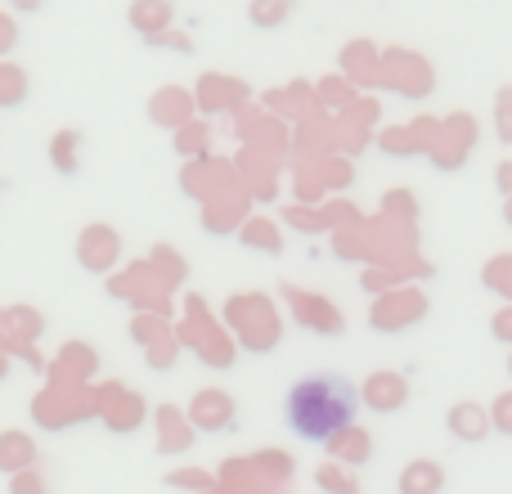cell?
Segmentation results:
<instances>
[{"label":"cell","instance_id":"cell-12","mask_svg":"<svg viewBox=\"0 0 512 494\" xmlns=\"http://www.w3.org/2000/svg\"><path fill=\"white\" fill-rule=\"evenodd\" d=\"M18 18H9V14H0V59H5V54H14L18 50Z\"/></svg>","mask_w":512,"mask_h":494},{"label":"cell","instance_id":"cell-5","mask_svg":"<svg viewBox=\"0 0 512 494\" xmlns=\"http://www.w3.org/2000/svg\"><path fill=\"white\" fill-rule=\"evenodd\" d=\"M297 14V0H248V23L256 32H274Z\"/></svg>","mask_w":512,"mask_h":494},{"label":"cell","instance_id":"cell-15","mask_svg":"<svg viewBox=\"0 0 512 494\" xmlns=\"http://www.w3.org/2000/svg\"><path fill=\"white\" fill-rule=\"evenodd\" d=\"M499 189H512V167H499Z\"/></svg>","mask_w":512,"mask_h":494},{"label":"cell","instance_id":"cell-7","mask_svg":"<svg viewBox=\"0 0 512 494\" xmlns=\"http://www.w3.org/2000/svg\"><path fill=\"white\" fill-rule=\"evenodd\" d=\"M27 99V72L14 59H0V108H18Z\"/></svg>","mask_w":512,"mask_h":494},{"label":"cell","instance_id":"cell-10","mask_svg":"<svg viewBox=\"0 0 512 494\" xmlns=\"http://www.w3.org/2000/svg\"><path fill=\"white\" fill-rule=\"evenodd\" d=\"M153 50H176V54H194V41H189L185 32H176V27H167V32H158L153 36Z\"/></svg>","mask_w":512,"mask_h":494},{"label":"cell","instance_id":"cell-3","mask_svg":"<svg viewBox=\"0 0 512 494\" xmlns=\"http://www.w3.org/2000/svg\"><path fill=\"white\" fill-rule=\"evenodd\" d=\"M126 18H131V27L144 36V41H153L158 32H167V27H171L176 5H171V0H131Z\"/></svg>","mask_w":512,"mask_h":494},{"label":"cell","instance_id":"cell-1","mask_svg":"<svg viewBox=\"0 0 512 494\" xmlns=\"http://www.w3.org/2000/svg\"><path fill=\"white\" fill-rule=\"evenodd\" d=\"M355 409H360V396L342 373H310L283 396V423L301 441L324 445L346 436V427L355 423Z\"/></svg>","mask_w":512,"mask_h":494},{"label":"cell","instance_id":"cell-8","mask_svg":"<svg viewBox=\"0 0 512 494\" xmlns=\"http://www.w3.org/2000/svg\"><path fill=\"white\" fill-rule=\"evenodd\" d=\"M77 153H81V135H77V131H59V135H54V144H50L54 171L72 176V171H77Z\"/></svg>","mask_w":512,"mask_h":494},{"label":"cell","instance_id":"cell-2","mask_svg":"<svg viewBox=\"0 0 512 494\" xmlns=\"http://www.w3.org/2000/svg\"><path fill=\"white\" fill-rule=\"evenodd\" d=\"M382 77L391 86H400V95L423 99L427 86H432V63L414 50H391V54H382Z\"/></svg>","mask_w":512,"mask_h":494},{"label":"cell","instance_id":"cell-16","mask_svg":"<svg viewBox=\"0 0 512 494\" xmlns=\"http://www.w3.org/2000/svg\"><path fill=\"white\" fill-rule=\"evenodd\" d=\"M508 221H512V203H508Z\"/></svg>","mask_w":512,"mask_h":494},{"label":"cell","instance_id":"cell-14","mask_svg":"<svg viewBox=\"0 0 512 494\" xmlns=\"http://www.w3.org/2000/svg\"><path fill=\"white\" fill-rule=\"evenodd\" d=\"M9 9H14V14H36V9L45 5V0H5Z\"/></svg>","mask_w":512,"mask_h":494},{"label":"cell","instance_id":"cell-11","mask_svg":"<svg viewBox=\"0 0 512 494\" xmlns=\"http://www.w3.org/2000/svg\"><path fill=\"white\" fill-rule=\"evenodd\" d=\"M319 95H324V104H346V99H351V81L346 77H324L319 81Z\"/></svg>","mask_w":512,"mask_h":494},{"label":"cell","instance_id":"cell-6","mask_svg":"<svg viewBox=\"0 0 512 494\" xmlns=\"http://www.w3.org/2000/svg\"><path fill=\"white\" fill-rule=\"evenodd\" d=\"M342 68L351 72V77H373V81H378L382 77V54L373 50L369 41H351L342 50Z\"/></svg>","mask_w":512,"mask_h":494},{"label":"cell","instance_id":"cell-4","mask_svg":"<svg viewBox=\"0 0 512 494\" xmlns=\"http://www.w3.org/2000/svg\"><path fill=\"white\" fill-rule=\"evenodd\" d=\"M198 90H203V108H230V104H243L248 99V86L234 77H216V72H207L203 81H198Z\"/></svg>","mask_w":512,"mask_h":494},{"label":"cell","instance_id":"cell-13","mask_svg":"<svg viewBox=\"0 0 512 494\" xmlns=\"http://www.w3.org/2000/svg\"><path fill=\"white\" fill-rule=\"evenodd\" d=\"M499 135L512 144V90H504L499 95Z\"/></svg>","mask_w":512,"mask_h":494},{"label":"cell","instance_id":"cell-9","mask_svg":"<svg viewBox=\"0 0 512 494\" xmlns=\"http://www.w3.org/2000/svg\"><path fill=\"white\" fill-rule=\"evenodd\" d=\"M400 490H405V494H432V490H441V468H432V463H414V468H409V477L400 481Z\"/></svg>","mask_w":512,"mask_h":494}]
</instances>
